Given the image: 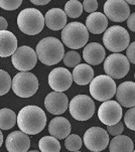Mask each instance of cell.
<instances>
[{
    "instance_id": "obj_20",
    "label": "cell",
    "mask_w": 135,
    "mask_h": 152,
    "mask_svg": "<svg viewBox=\"0 0 135 152\" xmlns=\"http://www.w3.org/2000/svg\"><path fill=\"white\" fill-rule=\"evenodd\" d=\"M86 27L93 34L103 33L108 27V18L101 12H93L86 19Z\"/></svg>"
},
{
    "instance_id": "obj_9",
    "label": "cell",
    "mask_w": 135,
    "mask_h": 152,
    "mask_svg": "<svg viewBox=\"0 0 135 152\" xmlns=\"http://www.w3.org/2000/svg\"><path fill=\"white\" fill-rule=\"evenodd\" d=\"M130 69L128 58L119 53H112L104 61V72L113 79H122Z\"/></svg>"
},
{
    "instance_id": "obj_23",
    "label": "cell",
    "mask_w": 135,
    "mask_h": 152,
    "mask_svg": "<svg viewBox=\"0 0 135 152\" xmlns=\"http://www.w3.org/2000/svg\"><path fill=\"white\" fill-rule=\"evenodd\" d=\"M73 81L79 86H86L94 79V69L88 64H79L73 71Z\"/></svg>"
},
{
    "instance_id": "obj_11",
    "label": "cell",
    "mask_w": 135,
    "mask_h": 152,
    "mask_svg": "<svg viewBox=\"0 0 135 152\" xmlns=\"http://www.w3.org/2000/svg\"><path fill=\"white\" fill-rule=\"evenodd\" d=\"M109 136L107 130L101 127H92L84 134V144L89 150L99 152L108 146Z\"/></svg>"
},
{
    "instance_id": "obj_8",
    "label": "cell",
    "mask_w": 135,
    "mask_h": 152,
    "mask_svg": "<svg viewBox=\"0 0 135 152\" xmlns=\"http://www.w3.org/2000/svg\"><path fill=\"white\" fill-rule=\"evenodd\" d=\"M72 117L78 121H87L95 113V103L92 98L86 95H77L69 104Z\"/></svg>"
},
{
    "instance_id": "obj_41",
    "label": "cell",
    "mask_w": 135,
    "mask_h": 152,
    "mask_svg": "<svg viewBox=\"0 0 135 152\" xmlns=\"http://www.w3.org/2000/svg\"><path fill=\"white\" fill-rule=\"evenodd\" d=\"M134 79H135V74H134Z\"/></svg>"
},
{
    "instance_id": "obj_10",
    "label": "cell",
    "mask_w": 135,
    "mask_h": 152,
    "mask_svg": "<svg viewBox=\"0 0 135 152\" xmlns=\"http://www.w3.org/2000/svg\"><path fill=\"white\" fill-rule=\"evenodd\" d=\"M11 61L13 66L18 71L28 72L35 66L37 63V56L30 46L22 45L14 51Z\"/></svg>"
},
{
    "instance_id": "obj_15",
    "label": "cell",
    "mask_w": 135,
    "mask_h": 152,
    "mask_svg": "<svg viewBox=\"0 0 135 152\" xmlns=\"http://www.w3.org/2000/svg\"><path fill=\"white\" fill-rule=\"evenodd\" d=\"M45 107L53 115H62L69 107V100L63 92H51L45 97Z\"/></svg>"
},
{
    "instance_id": "obj_13",
    "label": "cell",
    "mask_w": 135,
    "mask_h": 152,
    "mask_svg": "<svg viewBox=\"0 0 135 152\" xmlns=\"http://www.w3.org/2000/svg\"><path fill=\"white\" fill-rule=\"evenodd\" d=\"M98 118L107 126L116 124L122 118V106L118 102L111 100L103 102L98 110Z\"/></svg>"
},
{
    "instance_id": "obj_1",
    "label": "cell",
    "mask_w": 135,
    "mask_h": 152,
    "mask_svg": "<svg viewBox=\"0 0 135 152\" xmlns=\"http://www.w3.org/2000/svg\"><path fill=\"white\" fill-rule=\"evenodd\" d=\"M17 125L19 130L28 135L40 133L46 125L45 113L34 105L22 108L17 115Z\"/></svg>"
},
{
    "instance_id": "obj_17",
    "label": "cell",
    "mask_w": 135,
    "mask_h": 152,
    "mask_svg": "<svg viewBox=\"0 0 135 152\" xmlns=\"http://www.w3.org/2000/svg\"><path fill=\"white\" fill-rule=\"evenodd\" d=\"M116 100L122 107H135V83L127 81L116 89Z\"/></svg>"
},
{
    "instance_id": "obj_12",
    "label": "cell",
    "mask_w": 135,
    "mask_h": 152,
    "mask_svg": "<svg viewBox=\"0 0 135 152\" xmlns=\"http://www.w3.org/2000/svg\"><path fill=\"white\" fill-rule=\"evenodd\" d=\"M104 13L114 22H122L130 15V8L125 0H107L104 4Z\"/></svg>"
},
{
    "instance_id": "obj_28",
    "label": "cell",
    "mask_w": 135,
    "mask_h": 152,
    "mask_svg": "<svg viewBox=\"0 0 135 152\" xmlns=\"http://www.w3.org/2000/svg\"><path fill=\"white\" fill-rule=\"evenodd\" d=\"M65 145L69 151H79L83 145V140L79 135L71 134L68 135L65 140Z\"/></svg>"
},
{
    "instance_id": "obj_34",
    "label": "cell",
    "mask_w": 135,
    "mask_h": 152,
    "mask_svg": "<svg viewBox=\"0 0 135 152\" xmlns=\"http://www.w3.org/2000/svg\"><path fill=\"white\" fill-rule=\"evenodd\" d=\"M83 9L88 13H93L98 9V1L97 0H84Z\"/></svg>"
},
{
    "instance_id": "obj_32",
    "label": "cell",
    "mask_w": 135,
    "mask_h": 152,
    "mask_svg": "<svg viewBox=\"0 0 135 152\" xmlns=\"http://www.w3.org/2000/svg\"><path fill=\"white\" fill-rule=\"evenodd\" d=\"M21 3L22 0H0V7L4 10H15Z\"/></svg>"
},
{
    "instance_id": "obj_25",
    "label": "cell",
    "mask_w": 135,
    "mask_h": 152,
    "mask_svg": "<svg viewBox=\"0 0 135 152\" xmlns=\"http://www.w3.org/2000/svg\"><path fill=\"white\" fill-rule=\"evenodd\" d=\"M17 123V116L12 110L3 108L0 110V129L9 130Z\"/></svg>"
},
{
    "instance_id": "obj_24",
    "label": "cell",
    "mask_w": 135,
    "mask_h": 152,
    "mask_svg": "<svg viewBox=\"0 0 135 152\" xmlns=\"http://www.w3.org/2000/svg\"><path fill=\"white\" fill-rule=\"evenodd\" d=\"M109 150L111 152H131L134 150V144L131 138L120 134L110 141Z\"/></svg>"
},
{
    "instance_id": "obj_39",
    "label": "cell",
    "mask_w": 135,
    "mask_h": 152,
    "mask_svg": "<svg viewBox=\"0 0 135 152\" xmlns=\"http://www.w3.org/2000/svg\"><path fill=\"white\" fill-rule=\"evenodd\" d=\"M2 143H3V134H2L1 129H0V147L2 146Z\"/></svg>"
},
{
    "instance_id": "obj_26",
    "label": "cell",
    "mask_w": 135,
    "mask_h": 152,
    "mask_svg": "<svg viewBox=\"0 0 135 152\" xmlns=\"http://www.w3.org/2000/svg\"><path fill=\"white\" fill-rule=\"evenodd\" d=\"M40 150L43 152H59L61 151V144L59 142V139L54 136H45L40 138L38 142Z\"/></svg>"
},
{
    "instance_id": "obj_14",
    "label": "cell",
    "mask_w": 135,
    "mask_h": 152,
    "mask_svg": "<svg viewBox=\"0 0 135 152\" xmlns=\"http://www.w3.org/2000/svg\"><path fill=\"white\" fill-rule=\"evenodd\" d=\"M48 81L51 90L56 92L68 91L74 82L72 74L65 68L54 69L48 75Z\"/></svg>"
},
{
    "instance_id": "obj_37",
    "label": "cell",
    "mask_w": 135,
    "mask_h": 152,
    "mask_svg": "<svg viewBox=\"0 0 135 152\" xmlns=\"http://www.w3.org/2000/svg\"><path fill=\"white\" fill-rule=\"evenodd\" d=\"M8 27V23H7L6 19L3 18L2 16H0V31L1 30H6Z\"/></svg>"
},
{
    "instance_id": "obj_29",
    "label": "cell",
    "mask_w": 135,
    "mask_h": 152,
    "mask_svg": "<svg viewBox=\"0 0 135 152\" xmlns=\"http://www.w3.org/2000/svg\"><path fill=\"white\" fill-rule=\"evenodd\" d=\"M81 56L76 50H70L65 53L63 61L65 66H69V68H75L76 66L81 63Z\"/></svg>"
},
{
    "instance_id": "obj_5",
    "label": "cell",
    "mask_w": 135,
    "mask_h": 152,
    "mask_svg": "<svg viewBox=\"0 0 135 152\" xmlns=\"http://www.w3.org/2000/svg\"><path fill=\"white\" fill-rule=\"evenodd\" d=\"M130 37L124 27L113 25L105 30L103 35V42L108 50L113 53H120L126 50L129 45Z\"/></svg>"
},
{
    "instance_id": "obj_35",
    "label": "cell",
    "mask_w": 135,
    "mask_h": 152,
    "mask_svg": "<svg viewBox=\"0 0 135 152\" xmlns=\"http://www.w3.org/2000/svg\"><path fill=\"white\" fill-rule=\"evenodd\" d=\"M126 58L130 63L135 65V42L129 43L126 48Z\"/></svg>"
},
{
    "instance_id": "obj_38",
    "label": "cell",
    "mask_w": 135,
    "mask_h": 152,
    "mask_svg": "<svg viewBox=\"0 0 135 152\" xmlns=\"http://www.w3.org/2000/svg\"><path fill=\"white\" fill-rule=\"evenodd\" d=\"M51 0H30V2L35 5H45L50 3Z\"/></svg>"
},
{
    "instance_id": "obj_40",
    "label": "cell",
    "mask_w": 135,
    "mask_h": 152,
    "mask_svg": "<svg viewBox=\"0 0 135 152\" xmlns=\"http://www.w3.org/2000/svg\"><path fill=\"white\" fill-rule=\"evenodd\" d=\"M127 3L129 4H132V5H135V0H125Z\"/></svg>"
},
{
    "instance_id": "obj_22",
    "label": "cell",
    "mask_w": 135,
    "mask_h": 152,
    "mask_svg": "<svg viewBox=\"0 0 135 152\" xmlns=\"http://www.w3.org/2000/svg\"><path fill=\"white\" fill-rule=\"evenodd\" d=\"M17 50V38L8 30L0 31V58H7Z\"/></svg>"
},
{
    "instance_id": "obj_21",
    "label": "cell",
    "mask_w": 135,
    "mask_h": 152,
    "mask_svg": "<svg viewBox=\"0 0 135 152\" xmlns=\"http://www.w3.org/2000/svg\"><path fill=\"white\" fill-rule=\"evenodd\" d=\"M48 132L56 139H66L71 133V123L64 117H56L48 124Z\"/></svg>"
},
{
    "instance_id": "obj_27",
    "label": "cell",
    "mask_w": 135,
    "mask_h": 152,
    "mask_svg": "<svg viewBox=\"0 0 135 152\" xmlns=\"http://www.w3.org/2000/svg\"><path fill=\"white\" fill-rule=\"evenodd\" d=\"M65 12L71 18L80 17L83 12V4L78 0H70L65 4Z\"/></svg>"
},
{
    "instance_id": "obj_33",
    "label": "cell",
    "mask_w": 135,
    "mask_h": 152,
    "mask_svg": "<svg viewBox=\"0 0 135 152\" xmlns=\"http://www.w3.org/2000/svg\"><path fill=\"white\" fill-rule=\"evenodd\" d=\"M123 130H124V125L120 121L114 125L107 126V132L108 134H110V135H112V136L120 135V134H122V132H123Z\"/></svg>"
},
{
    "instance_id": "obj_16",
    "label": "cell",
    "mask_w": 135,
    "mask_h": 152,
    "mask_svg": "<svg viewBox=\"0 0 135 152\" xmlns=\"http://www.w3.org/2000/svg\"><path fill=\"white\" fill-rule=\"evenodd\" d=\"M5 146L9 152H26L30 147V139L28 134L20 131H13L8 134Z\"/></svg>"
},
{
    "instance_id": "obj_30",
    "label": "cell",
    "mask_w": 135,
    "mask_h": 152,
    "mask_svg": "<svg viewBox=\"0 0 135 152\" xmlns=\"http://www.w3.org/2000/svg\"><path fill=\"white\" fill-rule=\"evenodd\" d=\"M12 81L7 72L0 69V96L7 94L11 88Z\"/></svg>"
},
{
    "instance_id": "obj_18",
    "label": "cell",
    "mask_w": 135,
    "mask_h": 152,
    "mask_svg": "<svg viewBox=\"0 0 135 152\" xmlns=\"http://www.w3.org/2000/svg\"><path fill=\"white\" fill-rule=\"evenodd\" d=\"M83 58L89 65L97 66L103 63L106 58V51L102 45L98 42H91L83 50Z\"/></svg>"
},
{
    "instance_id": "obj_7",
    "label": "cell",
    "mask_w": 135,
    "mask_h": 152,
    "mask_svg": "<svg viewBox=\"0 0 135 152\" xmlns=\"http://www.w3.org/2000/svg\"><path fill=\"white\" fill-rule=\"evenodd\" d=\"M12 91L20 98H29L38 90V80L34 74L29 72H21L12 79Z\"/></svg>"
},
{
    "instance_id": "obj_2",
    "label": "cell",
    "mask_w": 135,
    "mask_h": 152,
    "mask_svg": "<svg viewBox=\"0 0 135 152\" xmlns=\"http://www.w3.org/2000/svg\"><path fill=\"white\" fill-rule=\"evenodd\" d=\"M35 53L37 58L43 65L54 66L63 60L65 56V48L64 45L58 38L48 37L43 38L37 43Z\"/></svg>"
},
{
    "instance_id": "obj_31",
    "label": "cell",
    "mask_w": 135,
    "mask_h": 152,
    "mask_svg": "<svg viewBox=\"0 0 135 152\" xmlns=\"http://www.w3.org/2000/svg\"><path fill=\"white\" fill-rule=\"evenodd\" d=\"M124 123L132 131H135V107H131L124 115Z\"/></svg>"
},
{
    "instance_id": "obj_19",
    "label": "cell",
    "mask_w": 135,
    "mask_h": 152,
    "mask_svg": "<svg viewBox=\"0 0 135 152\" xmlns=\"http://www.w3.org/2000/svg\"><path fill=\"white\" fill-rule=\"evenodd\" d=\"M68 15L63 9L51 8L45 13V25L51 30H59L67 25Z\"/></svg>"
},
{
    "instance_id": "obj_36",
    "label": "cell",
    "mask_w": 135,
    "mask_h": 152,
    "mask_svg": "<svg viewBox=\"0 0 135 152\" xmlns=\"http://www.w3.org/2000/svg\"><path fill=\"white\" fill-rule=\"evenodd\" d=\"M127 26L131 31L135 32V12L129 15V17L127 18Z\"/></svg>"
},
{
    "instance_id": "obj_4",
    "label": "cell",
    "mask_w": 135,
    "mask_h": 152,
    "mask_svg": "<svg viewBox=\"0 0 135 152\" xmlns=\"http://www.w3.org/2000/svg\"><path fill=\"white\" fill-rule=\"evenodd\" d=\"M62 40L64 45L72 50H79L89 40V31L81 22H70L63 28Z\"/></svg>"
},
{
    "instance_id": "obj_3",
    "label": "cell",
    "mask_w": 135,
    "mask_h": 152,
    "mask_svg": "<svg viewBox=\"0 0 135 152\" xmlns=\"http://www.w3.org/2000/svg\"><path fill=\"white\" fill-rule=\"evenodd\" d=\"M45 17L40 10L25 8L17 16V25L23 33L27 35H36L43 29Z\"/></svg>"
},
{
    "instance_id": "obj_6",
    "label": "cell",
    "mask_w": 135,
    "mask_h": 152,
    "mask_svg": "<svg viewBox=\"0 0 135 152\" xmlns=\"http://www.w3.org/2000/svg\"><path fill=\"white\" fill-rule=\"evenodd\" d=\"M116 83L108 75H100L90 83V93L92 98L97 101L105 102L113 98L116 94Z\"/></svg>"
}]
</instances>
